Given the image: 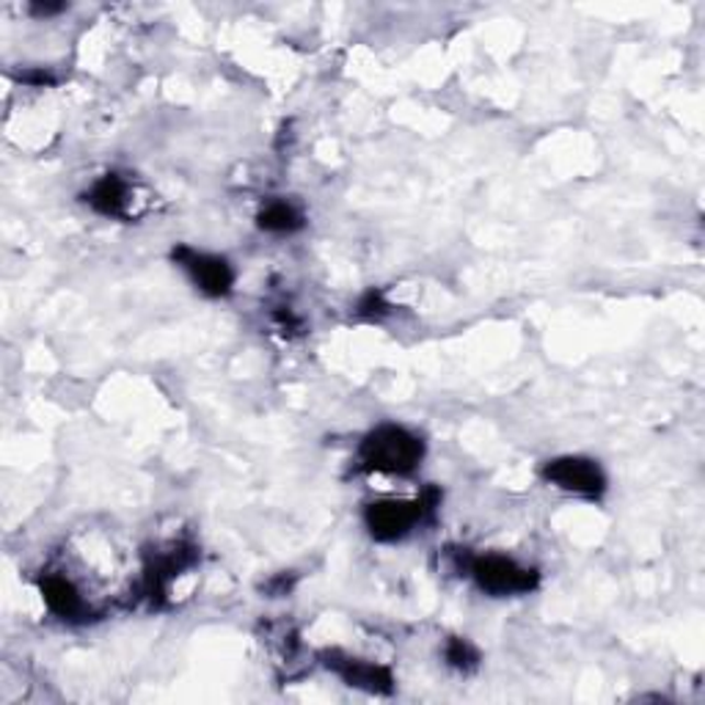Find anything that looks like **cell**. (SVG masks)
Returning a JSON list of instances; mask_svg holds the SVG:
<instances>
[{
    "label": "cell",
    "mask_w": 705,
    "mask_h": 705,
    "mask_svg": "<svg viewBox=\"0 0 705 705\" xmlns=\"http://www.w3.org/2000/svg\"><path fill=\"white\" fill-rule=\"evenodd\" d=\"M541 477L548 486L559 488L565 493H576L584 499H599L606 491V475L599 460L581 455H562L546 460L541 468Z\"/></svg>",
    "instance_id": "4"
},
{
    "label": "cell",
    "mask_w": 705,
    "mask_h": 705,
    "mask_svg": "<svg viewBox=\"0 0 705 705\" xmlns=\"http://www.w3.org/2000/svg\"><path fill=\"white\" fill-rule=\"evenodd\" d=\"M441 504L439 488H424L422 497L406 502V499H380V502L367 504L364 510V524L369 535L380 543H395L406 537L417 524H422L428 515L435 513Z\"/></svg>",
    "instance_id": "2"
},
{
    "label": "cell",
    "mask_w": 705,
    "mask_h": 705,
    "mask_svg": "<svg viewBox=\"0 0 705 705\" xmlns=\"http://www.w3.org/2000/svg\"><path fill=\"white\" fill-rule=\"evenodd\" d=\"M356 315L362 320H384V317L391 315V304L386 300L384 289H367V293L359 298L356 304Z\"/></svg>",
    "instance_id": "11"
},
{
    "label": "cell",
    "mask_w": 705,
    "mask_h": 705,
    "mask_svg": "<svg viewBox=\"0 0 705 705\" xmlns=\"http://www.w3.org/2000/svg\"><path fill=\"white\" fill-rule=\"evenodd\" d=\"M171 260L191 276V282L202 289L209 298H224L235 287V268L229 260L215 254H204V251L191 249V246H177L171 251Z\"/></svg>",
    "instance_id": "5"
},
{
    "label": "cell",
    "mask_w": 705,
    "mask_h": 705,
    "mask_svg": "<svg viewBox=\"0 0 705 705\" xmlns=\"http://www.w3.org/2000/svg\"><path fill=\"white\" fill-rule=\"evenodd\" d=\"M424 457V441L400 424H380L364 435L359 446V468L369 475L408 477Z\"/></svg>",
    "instance_id": "1"
},
{
    "label": "cell",
    "mask_w": 705,
    "mask_h": 705,
    "mask_svg": "<svg viewBox=\"0 0 705 705\" xmlns=\"http://www.w3.org/2000/svg\"><path fill=\"white\" fill-rule=\"evenodd\" d=\"M18 80L31 86H53L56 83V75L47 72V69H31V72H20Z\"/></svg>",
    "instance_id": "12"
},
{
    "label": "cell",
    "mask_w": 705,
    "mask_h": 705,
    "mask_svg": "<svg viewBox=\"0 0 705 705\" xmlns=\"http://www.w3.org/2000/svg\"><path fill=\"white\" fill-rule=\"evenodd\" d=\"M83 198L94 213L107 215V218H125L127 204H130V185L120 174H105L91 185Z\"/></svg>",
    "instance_id": "8"
},
{
    "label": "cell",
    "mask_w": 705,
    "mask_h": 705,
    "mask_svg": "<svg viewBox=\"0 0 705 705\" xmlns=\"http://www.w3.org/2000/svg\"><path fill=\"white\" fill-rule=\"evenodd\" d=\"M39 590L47 610H50L53 615L61 617V621H75V617L86 615L83 595H80V590L67 579V576H58V573L42 576Z\"/></svg>",
    "instance_id": "7"
},
{
    "label": "cell",
    "mask_w": 705,
    "mask_h": 705,
    "mask_svg": "<svg viewBox=\"0 0 705 705\" xmlns=\"http://www.w3.org/2000/svg\"><path fill=\"white\" fill-rule=\"evenodd\" d=\"M322 664L331 672H337L348 686L362 689L369 694H391L395 692V675L389 667L375 664V661L359 659V656H348L342 650H322Z\"/></svg>",
    "instance_id": "6"
},
{
    "label": "cell",
    "mask_w": 705,
    "mask_h": 705,
    "mask_svg": "<svg viewBox=\"0 0 705 705\" xmlns=\"http://www.w3.org/2000/svg\"><path fill=\"white\" fill-rule=\"evenodd\" d=\"M64 9H67V3H31V14H36V18H53Z\"/></svg>",
    "instance_id": "14"
},
{
    "label": "cell",
    "mask_w": 705,
    "mask_h": 705,
    "mask_svg": "<svg viewBox=\"0 0 705 705\" xmlns=\"http://www.w3.org/2000/svg\"><path fill=\"white\" fill-rule=\"evenodd\" d=\"M293 581H295L293 576H289V579L287 576H276V579H273L265 590L273 595V599H276V595H287L289 590H293Z\"/></svg>",
    "instance_id": "13"
},
{
    "label": "cell",
    "mask_w": 705,
    "mask_h": 705,
    "mask_svg": "<svg viewBox=\"0 0 705 705\" xmlns=\"http://www.w3.org/2000/svg\"><path fill=\"white\" fill-rule=\"evenodd\" d=\"M468 576L477 581L482 593L493 595V599L532 593L541 584V573L535 568H524V565H519L510 557H502V554L475 557L468 562Z\"/></svg>",
    "instance_id": "3"
},
{
    "label": "cell",
    "mask_w": 705,
    "mask_h": 705,
    "mask_svg": "<svg viewBox=\"0 0 705 705\" xmlns=\"http://www.w3.org/2000/svg\"><path fill=\"white\" fill-rule=\"evenodd\" d=\"M257 226L273 235H293V231L304 229V215L295 204L289 202H271L260 215H257Z\"/></svg>",
    "instance_id": "9"
},
{
    "label": "cell",
    "mask_w": 705,
    "mask_h": 705,
    "mask_svg": "<svg viewBox=\"0 0 705 705\" xmlns=\"http://www.w3.org/2000/svg\"><path fill=\"white\" fill-rule=\"evenodd\" d=\"M444 659L452 670L468 672L475 670L480 664V650L475 645L468 643L466 637H450L444 645Z\"/></svg>",
    "instance_id": "10"
}]
</instances>
